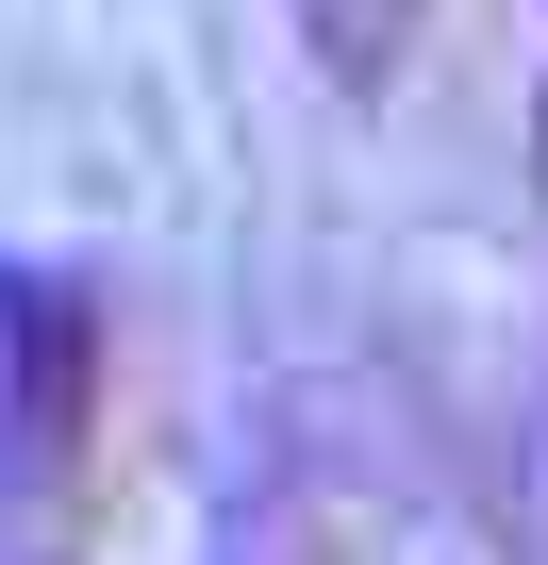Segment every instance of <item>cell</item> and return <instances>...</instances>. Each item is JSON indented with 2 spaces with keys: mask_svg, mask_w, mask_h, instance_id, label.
I'll return each mask as SVG.
<instances>
[{
  "mask_svg": "<svg viewBox=\"0 0 548 565\" xmlns=\"http://www.w3.org/2000/svg\"><path fill=\"white\" fill-rule=\"evenodd\" d=\"M531 183H548V84H531Z\"/></svg>",
  "mask_w": 548,
  "mask_h": 565,
  "instance_id": "7a4b0ae2",
  "label": "cell"
},
{
  "mask_svg": "<svg viewBox=\"0 0 548 565\" xmlns=\"http://www.w3.org/2000/svg\"><path fill=\"white\" fill-rule=\"evenodd\" d=\"M300 18H316L333 84H383V67H399V34H416V0H300Z\"/></svg>",
  "mask_w": 548,
  "mask_h": 565,
  "instance_id": "6da1fadb",
  "label": "cell"
}]
</instances>
